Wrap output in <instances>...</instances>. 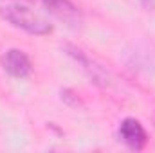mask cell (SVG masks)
I'll return each mask as SVG.
<instances>
[{
  "mask_svg": "<svg viewBox=\"0 0 155 153\" xmlns=\"http://www.w3.org/2000/svg\"><path fill=\"white\" fill-rule=\"evenodd\" d=\"M0 16L9 22L11 25L35 34V36H45L52 33V25L36 11L20 5V4H9V5H0Z\"/></svg>",
  "mask_w": 155,
  "mask_h": 153,
  "instance_id": "obj_1",
  "label": "cell"
},
{
  "mask_svg": "<svg viewBox=\"0 0 155 153\" xmlns=\"http://www.w3.org/2000/svg\"><path fill=\"white\" fill-rule=\"evenodd\" d=\"M2 67L9 76L18 77V79L27 77L33 70V63H31L29 56L20 49H9L2 56Z\"/></svg>",
  "mask_w": 155,
  "mask_h": 153,
  "instance_id": "obj_2",
  "label": "cell"
},
{
  "mask_svg": "<svg viewBox=\"0 0 155 153\" xmlns=\"http://www.w3.org/2000/svg\"><path fill=\"white\" fill-rule=\"evenodd\" d=\"M119 139L132 150H143L148 142L146 130L137 119H132V117L124 119L119 124Z\"/></svg>",
  "mask_w": 155,
  "mask_h": 153,
  "instance_id": "obj_3",
  "label": "cell"
},
{
  "mask_svg": "<svg viewBox=\"0 0 155 153\" xmlns=\"http://www.w3.org/2000/svg\"><path fill=\"white\" fill-rule=\"evenodd\" d=\"M141 4H143L146 9H150V11H155V0H141Z\"/></svg>",
  "mask_w": 155,
  "mask_h": 153,
  "instance_id": "obj_4",
  "label": "cell"
},
{
  "mask_svg": "<svg viewBox=\"0 0 155 153\" xmlns=\"http://www.w3.org/2000/svg\"><path fill=\"white\" fill-rule=\"evenodd\" d=\"M29 2H40V4L43 5V2H45V0H29Z\"/></svg>",
  "mask_w": 155,
  "mask_h": 153,
  "instance_id": "obj_5",
  "label": "cell"
}]
</instances>
